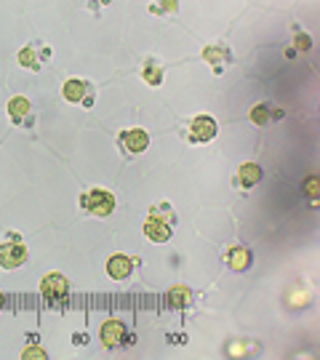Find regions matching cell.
<instances>
[{
	"mask_svg": "<svg viewBox=\"0 0 320 360\" xmlns=\"http://www.w3.org/2000/svg\"><path fill=\"white\" fill-rule=\"evenodd\" d=\"M27 259H30V251H27L25 238L19 232L8 230L6 238L0 240V267L3 270H19L27 264Z\"/></svg>",
	"mask_w": 320,
	"mask_h": 360,
	"instance_id": "obj_2",
	"label": "cell"
},
{
	"mask_svg": "<svg viewBox=\"0 0 320 360\" xmlns=\"http://www.w3.org/2000/svg\"><path fill=\"white\" fill-rule=\"evenodd\" d=\"M46 358H49L46 347H40L35 342H30V347L22 349V360H46Z\"/></svg>",
	"mask_w": 320,
	"mask_h": 360,
	"instance_id": "obj_20",
	"label": "cell"
},
{
	"mask_svg": "<svg viewBox=\"0 0 320 360\" xmlns=\"http://www.w3.org/2000/svg\"><path fill=\"white\" fill-rule=\"evenodd\" d=\"M6 110H8V117H11L13 126H22V129H32L35 126V110H32V104H30L27 96L8 99Z\"/></svg>",
	"mask_w": 320,
	"mask_h": 360,
	"instance_id": "obj_10",
	"label": "cell"
},
{
	"mask_svg": "<svg viewBox=\"0 0 320 360\" xmlns=\"http://www.w3.org/2000/svg\"><path fill=\"white\" fill-rule=\"evenodd\" d=\"M70 342H72V347H86V345L91 342V336L83 334V331H75V334L70 336Z\"/></svg>",
	"mask_w": 320,
	"mask_h": 360,
	"instance_id": "obj_23",
	"label": "cell"
},
{
	"mask_svg": "<svg viewBox=\"0 0 320 360\" xmlns=\"http://www.w3.org/2000/svg\"><path fill=\"white\" fill-rule=\"evenodd\" d=\"M203 62L214 70V75H224L235 62V53L227 43H208L203 49Z\"/></svg>",
	"mask_w": 320,
	"mask_h": 360,
	"instance_id": "obj_9",
	"label": "cell"
},
{
	"mask_svg": "<svg viewBox=\"0 0 320 360\" xmlns=\"http://www.w3.org/2000/svg\"><path fill=\"white\" fill-rule=\"evenodd\" d=\"M62 96H64V102L83 104L86 110H91V107H94V96H96V89L91 86L89 80H80V77H70V80H64Z\"/></svg>",
	"mask_w": 320,
	"mask_h": 360,
	"instance_id": "obj_6",
	"label": "cell"
},
{
	"mask_svg": "<svg viewBox=\"0 0 320 360\" xmlns=\"http://www.w3.org/2000/svg\"><path fill=\"white\" fill-rule=\"evenodd\" d=\"M291 49L299 53H307L309 49H312V38H309L299 25H294V46H291Z\"/></svg>",
	"mask_w": 320,
	"mask_h": 360,
	"instance_id": "obj_19",
	"label": "cell"
},
{
	"mask_svg": "<svg viewBox=\"0 0 320 360\" xmlns=\"http://www.w3.org/2000/svg\"><path fill=\"white\" fill-rule=\"evenodd\" d=\"M286 117V110H275L269 102H262L251 107V112H248V120L254 123V126H269V123H275V120H283Z\"/></svg>",
	"mask_w": 320,
	"mask_h": 360,
	"instance_id": "obj_15",
	"label": "cell"
},
{
	"mask_svg": "<svg viewBox=\"0 0 320 360\" xmlns=\"http://www.w3.org/2000/svg\"><path fill=\"white\" fill-rule=\"evenodd\" d=\"M51 56H53L51 46H43L40 40H32V43H27L25 49H19L16 62L22 67H27V70H32V72H40L43 65L51 62Z\"/></svg>",
	"mask_w": 320,
	"mask_h": 360,
	"instance_id": "obj_5",
	"label": "cell"
},
{
	"mask_svg": "<svg viewBox=\"0 0 320 360\" xmlns=\"http://www.w3.org/2000/svg\"><path fill=\"white\" fill-rule=\"evenodd\" d=\"M259 181H262V168H259V163H241L238 171H235V176H232V184L238 190H243V193L254 190Z\"/></svg>",
	"mask_w": 320,
	"mask_h": 360,
	"instance_id": "obj_14",
	"label": "cell"
},
{
	"mask_svg": "<svg viewBox=\"0 0 320 360\" xmlns=\"http://www.w3.org/2000/svg\"><path fill=\"white\" fill-rule=\"evenodd\" d=\"M177 211L168 200H158L150 214L144 219V235L153 240V243H168L174 238V227H177Z\"/></svg>",
	"mask_w": 320,
	"mask_h": 360,
	"instance_id": "obj_1",
	"label": "cell"
},
{
	"mask_svg": "<svg viewBox=\"0 0 320 360\" xmlns=\"http://www.w3.org/2000/svg\"><path fill=\"white\" fill-rule=\"evenodd\" d=\"M3 304H6V294L0 291V309H3Z\"/></svg>",
	"mask_w": 320,
	"mask_h": 360,
	"instance_id": "obj_25",
	"label": "cell"
},
{
	"mask_svg": "<svg viewBox=\"0 0 320 360\" xmlns=\"http://www.w3.org/2000/svg\"><path fill=\"white\" fill-rule=\"evenodd\" d=\"M224 262L232 272H245L251 264H254V251L243 243H235L224 251Z\"/></svg>",
	"mask_w": 320,
	"mask_h": 360,
	"instance_id": "obj_13",
	"label": "cell"
},
{
	"mask_svg": "<svg viewBox=\"0 0 320 360\" xmlns=\"http://www.w3.org/2000/svg\"><path fill=\"white\" fill-rule=\"evenodd\" d=\"M177 11H179V3H171V0H166V3H153V6H150V13H155V16L177 13Z\"/></svg>",
	"mask_w": 320,
	"mask_h": 360,
	"instance_id": "obj_22",
	"label": "cell"
},
{
	"mask_svg": "<svg viewBox=\"0 0 320 360\" xmlns=\"http://www.w3.org/2000/svg\"><path fill=\"white\" fill-rule=\"evenodd\" d=\"M136 264H139V259L126 257V254H113V257L107 259V275L120 283V281H128L134 275Z\"/></svg>",
	"mask_w": 320,
	"mask_h": 360,
	"instance_id": "obj_11",
	"label": "cell"
},
{
	"mask_svg": "<svg viewBox=\"0 0 320 360\" xmlns=\"http://www.w3.org/2000/svg\"><path fill=\"white\" fill-rule=\"evenodd\" d=\"M117 147L126 158H136V155L150 150V134L144 129H126L117 134Z\"/></svg>",
	"mask_w": 320,
	"mask_h": 360,
	"instance_id": "obj_8",
	"label": "cell"
},
{
	"mask_svg": "<svg viewBox=\"0 0 320 360\" xmlns=\"http://www.w3.org/2000/svg\"><path fill=\"white\" fill-rule=\"evenodd\" d=\"M77 206L83 208V211H89V214H94V217H110V214L115 211L117 200L110 190L96 187V190H89V193H80Z\"/></svg>",
	"mask_w": 320,
	"mask_h": 360,
	"instance_id": "obj_3",
	"label": "cell"
},
{
	"mask_svg": "<svg viewBox=\"0 0 320 360\" xmlns=\"http://www.w3.org/2000/svg\"><path fill=\"white\" fill-rule=\"evenodd\" d=\"M217 134H219V123H217V117H211V115H195L187 123V131H184V136H187V142L190 144H208V142H214L217 139Z\"/></svg>",
	"mask_w": 320,
	"mask_h": 360,
	"instance_id": "obj_4",
	"label": "cell"
},
{
	"mask_svg": "<svg viewBox=\"0 0 320 360\" xmlns=\"http://www.w3.org/2000/svg\"><path fill=\"white\" fill-rule=\"evenodd\" d=\"M38 288L46 299H64V296H70V291H72V283L64 278L62 272H51V275H46L40 281Z\"/></svg>",
	"mask_w": 320,
	"mask_h": 360,
	"instance_id": "obj_12",
	"label": "cell"
},
{
	"mask_svg": "<svg viewBox=\"0 0 320 360\" xmlns=\"http://www.w3.org/2000/svg\"><path fill=\"white\" fill-rule=\"evenodd\" d=\"M99 339H102V347L104 349H117V347H126V345H134L136 336L128 334L126 323L123 321H107L99 328Z\"/></svg>",
	"mask_w": 320,
	"mask_h": 360,
	"instance_id": "obj_7",
	"label": "cell"
},
{
	"mask_svg": "<svg viewBox=\"0 0 320 360\" xmlns=\"http://www.w3.org/2000/svg\"><path fill=\"white\" fill-rule=\"evenodd\" d=\"M262 345H256L251 339H235L227 345V355L230 358H248V355H259Z\"/></svg>",
	"mask_w": 320,
	"mask_h": 360,
	"instance_id": "obj_18",
	"label": "cell"
},
{
	"mask_svg": "<svg viewBox=\"0 0 320 360\" xmlns=\"http://www.w3.org/2000/svg\"><path fill=\"white\" fill-rule=\"evenodd\" d=\"M302 190L307 195L309 200H318L320 198V176H307L305 184H302Z\"/></svg>",
	"mask_w": 320,
	"mask_h": 360,
	"instance_id": "obj_21",
	"label": "cell"
},
{
	"mask_svg": "<svg viewBox=\"0 0 320 360\" xmlns=\"http://www.w3.org/2000/svg\"><path fill=\"white\" fill-rule=\"evenodd\" d=\"M166 302L174 309H190L195 304V294H192V288H187V285H174L166 294Z\"/></svg>",
	"mask_w": 320,
	"mask_h": 360,
	"instance_id": "obj_17",
	"label": "cell"
},
{
	"mask_svg": "<svg viewBox=\"0 0 320 360\" xmlns=\"http://www.w3.org/2000/svg\"><path fill=\"white\" fill-rule=\"evenodd\" d=\"M166 342L168 345H187V336L184 334H168Z\"/></svg>",
	"mask_w": 320,
	"mask_h": 360,
	"instance_id": "obj_24",
	"label": "cell"
},
{
	"mask_svg": "<svg viewBox=\"0 0 320 360\" xmlns=\"http://www.w3.org/2000/svg\"><path fill=\"white\" fill-rule=\"evenodd\" d=\"M141 80L147 83V86H153V89H158V86H163V77H166V70H163V65L155 59V56H147L144 62H141V70H139Z\"/></svg>",
	"mask_w": 320,
	"mask_h": 360,
	"instance_id": "obj_16",
	"label": "cell"
}]
</instances>
